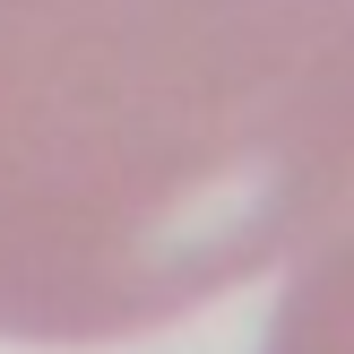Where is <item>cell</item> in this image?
I'll return each mask as SVG.
<instances>
[{"label": "cell", "instance_id": "6da1fadb", "mask_svg": "<svg viewBox=\"0 0 354 354\" xmlns=\"http://www.w3.org/2000/svg\"><path fill=\"white\" fill-rule=\"evenodd\" d=\"M346 199L354 0L0 9V337H147Z\"/></svg>", "mask_w": 354, "mask_h": 354}, {"label": "cell", "instance_id": "3957f363", "mask_svg": "<svg viewBox=\"0 0 354 354\" xmlns=\"http://www.w3.org/2000/svg\"><path fill=\"white\" fill-rule=\"evenodd\" d=\"M0 9H17V0H0Z\"/></svg>", "mask_w": 354, "mask_h": 354}, {"label": "cell", "instance_id": "7a4b0ae2", "mask_svg": "<svg viewBox=\"0 0 354 354\" xmlns=\"http://www.w3.org/2000/svg\"><path fill=\"white\" fill-rule=\"evenodd\" d=\"M259 354H354V225H337L294 268V286L277 303Z\"/></svg>", "mask_w": 354, "mask_h": 354}]
</instances>
